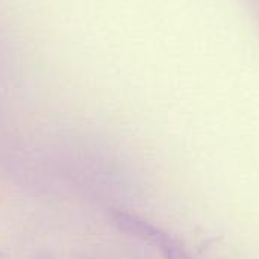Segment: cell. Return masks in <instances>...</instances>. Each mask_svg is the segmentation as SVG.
I'll return each instance as SVG.
<instances>
[{
	"label": "cell",
	"mask_w": 259,
	"mask_h": 259,
	"mask_svg": "<svg viewBox=\"0 0 259 259\" xmlns=\"http://www.w3.org/2000/svg\"><path fill=\"white\" fill-rule=\"evenodd\" d=\"M112 222L121 232L158 249L165 259H193L185 246L176 237L137 215L123 211H114Z\"/></svg>",
	"instance_id": "1"
}]
</instances>
